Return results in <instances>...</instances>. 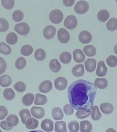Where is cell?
Masks as SVG:
<instances>
[{
  "label": "cell",
  "instance_id": "33",
  "mask_svg": "<svg viewBox=\"0 0 117 132\" xmlns=\"http://www.w3.org/2000/svg\"><path fill=\"white\" fill-rule=\"evenodd\" d=\"M91 112L92 110H79L76 111V116L78 119H84L88 117Z\"/></svg>",
  "mask_w": 117,
  "mask_h": 132
},
{
  "label": "cell",
  "instance_id": "52",
  "mask_svg": "<svg viewBox=\"0 0 117 132\" xmlns=\"http://www.w3.org/2000/svg\"><path fill=\"white\" fill-rule=\"evenodd\" d=\"M106 132H116V131L115 130V129H114L113 128H108L107 130H106Z\"/></svg>",
  "mask_w": 117,
  "mask_h": 132
},
{
  "label": "cell",
  "instance_id": "2",
  "mask_svg": "<svg viewBox=\"0 0 117 132\" xmlns=\"http://www.w3.org/2000/svg\"><path fill=\"white\" fill-rule=\"evenodd\" d=\"M63 18L64 15L63 12L59 9H54L49 13V20L54 24H58L61 23Z\"/></svg>",
  "mask_w": 117,
  "mask_h": 132
},
{
  "label": "cell",
  "instance_id": "51",
  "mask_svg": "<svg viewBox=\"0 0 117 132\" xmlns=\"http://www.w3.org/2000/svg\"><path fill=\"white\" fill-rule=\"evenodd\" d=\"M75 2V0H63V3L64 5L67 7H70L72 6Z\"/></svg>",
  "mask_w": 117,
  "mask_h": 132
},
{
  "label": "cell",
  "instance_id": "37",
  "mask_svg": "<svg viewBox=\"0 0 117 132\" xmlns=\"http://www.w3.org/2000/svg\"><path fill=\"white\" fill-rule=\"evenodd\" d=\"M56 132H67L66 123L64 121H58L55 123Z\"/></svg>",
  "mask_w": 117,
  "mask_h": 132
},
{
  "label": "cell",
  "instance_id": "41",
  "mask_svg": "<svg viewBox=\"0 0 117 132\" xmlns=\"http://www.w3.org/2000/svg\"><path fill=\"white\" fill-rule=\"evenodd\" d=\"M24 18V14L22 11L19 10L15 11L12 14L13 20L16 22H19Z\"/></svg>",
  "mask_w": 117,
  "mask_h": 132
},
{
  "label": "cell",
  "instance_id": "40",
  "mask_svg": "<svg viewBox=\"0 0 117 132\" xmlns=\"http://www.w3.org/2000/svg\"><path fill=\"white\" fill-rule=\"evenodd\" d=\"M26 64L27 62L24 58L19 57L16 59L15 62V67L17 69L22 70L25 68Z\"/></svg>",
  "mask_w": 117,
  "mask_h": 132
},
{
  "label": "cell",
  "instance_id": "11",
  "mask_svg": "<svg viewBox=\"0 0 117 132\" xmlns=\"http://www.w3.org/2000/svg\"><path fill=\"white\" fill-rule=\"evenodd\" d=\"M31 114L34 118L41 119L45 115V111L43 108L38 106H33L31 109Z\"/></svg>",
  "mask_w": 117,
  "mask_h": 132
},
{
  "label": "cell",
  "instance_id": "25",
  "mask_svg": "<svg viewBox=\"0 0 117 132\" xmlns=\"http://www.w3.org/2000/svg\"><path fill=\"white\" fill-rule=\"evenodd\" d=\"M12 82V79L10 76L5 74L0 77V85L3 87L9 86Z\"/></svg>",
  "mask_w": 117,
  "mask_h": 132
},
{
  "label": "cell",
  "instance_id": "13",
  "mask_svg": "<svg viewBox=\"0 0 117 132\" xmlns=\"http://www.w3.org/2000/svg\"><path fill=\"white\" fill-rule=\"evenodd\" d=\"M85 65L88 72H93L96 68L97 61L94 58H88L85 62Z\"/></svg>",
  "mask_w": 117,
  "mask_h": 132
},
{
  "label": "cell",
  "instance_id": "20",
  "mask_svg": "<svg viewBox=\"0 0 117 132\" xmlns=\"http://www.w3.org/2000/svg\"><path fill=\"white\" fill-rule=\"evenodd\" d=\"M52 116L53 119L56 121L60 120L64 118V114L60 107H55L52 111Z\"/></svg>",
  "mask_w": 117,
  "mask_h": 132
},
{
  "label": "cell",
  "instance_id": "57",
  "mask_svg": "<svg viewBox=\"0 0 117 132\" xmlns=\"http://www.w3.org/2000/svg\"><path fill=\"white\" fill-rule=\"evenodd\" d=\"M0 91H1V89H0Z\"/></svg>",
  "mask_w": 117,
  "mask_h": 132
},
{
  "label": "cell",
  "instance_id": "28",
  "mask_svg": "<svg viewBox=\"0 0 117 132\" xmlns=\"http://www.w3.org/2000/svg\"><path fill=\"white\" fill-rule=\"evenodd\" d=\"M95 85L99 89H104L107 86L108 82L105 78H97L95 80Z\"/></svg>",
  "mask_w": 117,
  "mask_h": 132
},
{
  "label": "cell",
  "instance_id": "8",
  "mask_svg": "<svg viewBox=\"0 0 117 132\" xmlns=\"http://www.w3.org/2000/svg\"><path fill=\"white\" fill-rule=\"evenodd\" d=\"M56 89L58 90H64L67 87L68 82L66 78L62 77H58L54 82Z\"/></svg>",
  "mask_w": 117,
  "mask_h": 132
},
{
  "label": "cell",
  "instance_id": "56",
  "mask_svg": "<svg viewBox=\"0 0 117 132\" xmlns=\"http://www.w3.org/2000/svg\"><path fill=\"white\" fill-rule=\"evenodd\" d=\"M116 2H117V1H116Z\"/></svg>",
  "mask_w": 117,
  "mask_h": 132
},
{
  "label": "cell",
  "instance_id": "42",
  "mask_svg": "<svg viewBox=\"0 0 117 132\" xmlns=\"http://www.w3.org/2000/svg\"><path fill=\"white\" fill-rule=\"evenodd\" d=\"M14 89L16 90L19 92L22 93L26 90V85L24 82L22 81H19L16 82L13 86Z\"/></svg>",
  "mask_w": 117,
  "mask_h": 132
},
{
  "label": "cell",
  "instance_id": "12",
  "mask_svg": "<svg viewBox=\"0 0 117 132\" xmlns=\"http://www.w3.org/2000/svg\"><path fill=\"white\" fill-rule=\"evenodd\" d=\"M107 73V68L105 66V62L103 61L98 62L97 68L96 71V74L97 76L103 77L106 75Z\"/></svg>",
  "mask_w": 117,
  "mask_h": 132
},
{
  "label": "cell",
  "instance_id": "21",
  "mask_svg": "<svg viewBox=\"0 0 117 132\" xmlns=\"http://www.w3.org/2000/svg\"><path fill=\"white\" fill-rule=\"evenodd\" d=\"M110 16L109 12L106 9H102L97 13V19L101 22H106Z\"/></svg>",
  "mask_w": 117,
  "mask_h": 132
},
{
  "label": "cell",
  "instance_id": "31",
  "mask_svg": "<svg viewBox=\"0 0 117 132\" xmlns=\"http://www.w3.org/2000/svg\"><path fill=\"white\" fill-rule=\"evenodd\" d=\"M18 37L14 32L9 33L6 37V42L11 45H14L17 42Z\"/></svg>",
  "mask_w": 117,
  "mask_h": 132
},
{
  "label": "cell",
  "instance_id": "53",
  "mask_svg": "<svg viewBox=\"0 0 117 132\" xmlns=\"http://www.w3.org/2000/svg\"><path fill=\"white\" fill-rule=\"evenodd\" d=\"M114 52L116 55H117V44L115 45L114 48Z\"/></svg>",
  "mask_w": 117,
  "mask_h": 132
},
{
  "label": "cell",
  "instance_id": "48",
  "mask_svg": "<svg viewBox=\"0 0 117 132\" xmlns=\"http://www.w3.org/2000/svg\"><path fill=\"white\" fill-rule=\"evenodd\" d=\"M7 68V65L5 60L0 57V75L5 72Z\"/></svg>",
  "mask_w": 117,
  "mask_h": 132
},
{
  "label": "cell",
  "instance_id": "5",
  "mask_svg": "<svg viewBox=\"0 0 117 132\" xmlns=\"http://www.w3.org/2000/svg\"><path fill=\"white\" fill-rule=\"evenodd\" d=\"M78 22L76 17L74 15H69L66 18L64 21L65 27L67 29L72 30L75 29L77 26Z\"/></svg>",
  "mask_w": 117,
  "mask_h": 132
},
{
  "label": "cell",
  "instance_id": "35",
  "mask_svg": "<svg viewBox=\"0 0 117 132\" xmlns=\"http://www.w3.org/2000/svg\"><path fill=\"white\" fill-rule=\"evenodd\" d=\"M107 28L109 31H115L117 29V19L112 18L109 20L106 25Z\"/></svg>",
  "mask_w": 117,
  "mask_h": 132
},
{
  "label": "cell",
  "instance_id": "32",
  "mask_svg": "<svg viewBox=\"0 0 117 132\" xmlns=\"http://www.w3.org/2000/svg\"><path fill=\"white\" fill-rule=\"evenodd\" d=\"M91 118L94 121H98L102 118V114L99 111L98 106L95 105L93 106L91 112Z\"/></svg>",
  "mask_w": 117,
  "mask_h": 132
},
{
  "label": "cell",
  "instance_id": "38",
  "mask_svg": "<svg viewBox=\"0 0 117 132\" xmlns=\"http://www.w3.org/2000/svg\"><path fill=\"white\" fill-rule=\"evenodd\" d=\"M21 53L23 55V56H28L31 55L33 53V47L30 45H23L22 47L21 48Z\"/></svg>",
  "mask_w": 117,
  "mask_h": 132
},
{
  "label": "cell",
  "instance_id": "44",
  "mask_svg": "<svg viewBox=\"0 0 117 132\" xmlns=\"http://www.w3.org/2000/svg\"><path fill=\"white\" fill-rule=\"evenodd\" d=\"M107 65L111 68H114L117 66V57L114 55H110L106 59Z\"/></svg>",
  "mask_w": 117,
  "mask_h": 132
},
{
  "label": "cell",
  "instance_id": "9",
  "mask_svg": "<svg viewBox=\"0 0 117 132\" xmlns=\"http://www.w3.org/2000/svg\"><path fill=\"white\" fill-rule=\"evenodd\" d=\"M78 38L82 43L88 44L92 40L93 37L90 32L86 30H83L79 34Z\"/></svg>",
  "mask_w": 117,
  "mask_h": 132
},
{
  "label": "cell",
  "instance_id": "18",
  "mask_svg": "<svg viewBox=\"0 0 117 132\" xmlns=\"http://www.w3.org/2000/svg\"><path fill=\"white\" fill-rule=\"evenodd\" d=\"M6 121L9 127L13 128L19 124V118L16 115L10 114L6 118Z\"/></svg>",
  "mask_w": 117,
  "mask_h": 132
},
{
  "label": "cell",
  "instance_id": "10",
  "mask_svg": "<svg viewBox=\"0 0 117 132\" xmlns=\"http://www.w3.org/2000/svg\"><path fill=\"white\" fill-rule=\"evenodd\" d=\"M53 87L51 81L49 80L43 81L39 85V91L43 93H47L51 90Z\"/></svg>",
  "mask_w": 117,
  "mask_h": 132
},
{
  "label": "cell",
  "instance_id": "46",
  "mask_svg": "<svg viewBox=\"0 0 117 132\" xmlns=\"http://www.w3.org/2000/svg\"><path fill=\"white\" fill-rule=\"evenodd\" d=\"M2 4L5 9L11 10L14 6L15 1L14 0H2Z\"/></svg>",
  "mask_w": 117,
  "mask_h": 132
},
{
  "label": "cell",
  "instance_id": "26",
  "mask_svg": "<svg viewBox=\"0 0 117 132\" xmlns=\"http://www.w3.org/2000/svg\"><path fill=\"white\" fill-rule=\"evenodd\" d=\"M83 52L86 56L92 57L96 54L97 50L93 45H86L83 48Z\"/></svg>",
  "mask_w": 117,
  "mask_h": 132
},
{
  "label": "cell",
  "instance_id": "34",
  "mask_svg": "<svg viewBox=\"0 0 117 132\" xmlns=\"http://www.w3.org/2000/svg\"><path fill=\"white\" fill-rule=\"evenodd\" d=\"M12 52V49L9 45L2 42L0 43V53L5 55H8Z\"/></svg>",
  "mask_w": 117,
  "mask_h": 132
},
{
  "label": "cell",
  "instance_id": "30",
  "mask_svg": "<svg viewBox=\"0 0 117 132\" xmlns=\"http://www.w3.org/2000/svg\"><path fill=\"white\" fill-rule=\"evenodd\" d=\"M20 116L21 121L23 124H25L27 120L29 118H31V114L29 110L27 109H23L21 110L19 113Z\"/></svg>",
  "mask_w": 117,
  "mask_h": 132
},
{
  "label": "cell",
  "instance_id": "47",
  "mask_svg": "<svg viewBox=\"0 0 117 132\" xmlns=\"http://www.w3.org/2000/svg\"><path fill=\"white\" fill-rule=\"evenodd\" d=\"M8 114V111L6 107L3 105L0 106V120L4 119Z\"/></svg>",
  "mask_w": 117,
  "mask_h": 132
},
{
  "label": "cell",
  "instance_id": "45",
  "mask_svg": "<svg viewBox=\"0 0 117 132\" xmlns=\"http://www.w3.org/2000/svg\"><path fill=\"white\" fill-rule=\"evenodd\" d=\"M9 25L8 21L3 18H0V32H4L8 30Z\"/></svg>",
  "mask_w": 117,
  "mask_h": 132
},
{
  "label": "cell",
  "instance_id": "29",
  "mask_svg": "<svg viewBox=\"0 0 117 132\" xmlns=\"http://www.w3.org/2000/svg\"><path fill=\"white\" fill-rule=\"evenodd\" d=\"M60 60L64 64H68L71 61V55L69 52H63L60 55Z\"/></svg>",
  "mask_w": 117,
  "mask_h": 132
},
{
  "label": "cell",
  "instance_id": "4",
  "mask_svg": "<svg viewBox=\"0 0 117 132\" xmlns=\"http://www.w3.org/2000/svg\"><path fill=\"white\" fill-rule=\"evenodd\" d=\"M14 30L21 35H26L30 31V28L28 23H21L15 25Z\"/></svg>",
  "mask_w": 117,
  "mask_h": 132
},
{
  "label": "cell",
  "instance_id": "24",
  "mask_svg": "<svg viewBox=\"0 0 117 132\" xmlns=\"http://www.w3.org/2000/svg\"><path fill=\"white\" fill-rule=\"evenodd\" d=\"M25 124L27 128L33 130L38 128L39 126V121L34 118H30L27 120Z\"/></svg>",
  "mask_w": 117,
  "mask_h": 132
},
{
  "label": "cell",
  "instance_id": "22",
  "mask_svg": "<svg viewBox=\"0 0 117 132\" xmlns=\"http://www.w3.org/2000/svg\"><path fill=\"white\" fill-rule=\"evenodd\" d=\"M49 68L53 72H58L61 70V66L58 60L56 59H53L49 62Z\"/></svg>",
  "mask_w": 117,
  "mask_h": 132
},
{
  "label": "cell",
  "instance_id": "49",
  "mask_svg": "<svg viewBox=\"0 0 117 132\" xmlns=\"http://www.w3.org/2000/svg\"><path fill=\"white\" fill-rule=\"evenodd\" d=\"M63 111L65 113L67 116L71 115L74 113L73 108L70 104H67L65 105L63 108Z\"/></svg>",
  "mask_w": 117,
  "mask_h": 132
},
{
  "label": "cell",
  "instance_id": "27",
  "mask_svg": "<svg viewBox=\"0 0 117 132\" xmlns=\"http://www.w3.org/2000/svg\"><path fill=\"white\" fill-rule=\"evenodd\" d=\"M47 102V98L45 95L39 93L36 94V99L34 101L35 105H44Z\"/></svg>",
  "mask_w": 117,
  "mask_h": 132
},
{
  "label": "cell",
  "instance_id": "19",
  "mask_svg": "<svg viewBox=\"0 0 117 132\" xmlns=\"http://www.w3.org/2000/svg\"><path fill=\"white\" fill-rule=\"evenodd\" d=\"M100 106L101 111L106 115H109L112 113L114 109V107L113 105L107 102L101 104Z\"/></svg>",
  "mask_w": 117,
  "mask_h": 132
},
{
  "label": "cell",
  "instance_id": "43",
  "mask_svg": "<svg viewBox=\"0 0 117 132\" xmlns=\"http://www.w3.org/2000/svg\"><path fill=\"white\" fill-rule=\"evenodd\" d=\"M79 128V123L76 121H72L68 124V129L70 132H78Z\"/></svg>",
  "mask_w": 117,
  "mask_h": 132
},
{
  "label": "cell",
  "instance_id": "17",
  "mask_svg": "<svg viewBox=\"0 0 117 132\" xmlns=\"http://www.w3.org/2000/svg\"><path fill=\"white\" fill-rule=\"evenodd\" d=\"M72 74L74 76L82 77L84 74V67L82 64H78L74 66L72 69Z\"/></svg>",
  "mask_w": 117,
  "mask_h": 132
},
{
  "label": "cell",
  "instance_id": "50",
  "mask_svg": "<svg viewBox=\"0 0 117 132\" xmlns=\"http://www.w3.org/2000/svg\"><path fill=\"white\" fill-rule=\"evenodd\" d=\"M0 127L2 128L3 129L6 131H9L12 129V128H11L8 126L6 121H3L0 122Z\"/></svg>",
  "mask_w": 117,
  "mask_h": 132
},
{
  "label": "cell",
  "instance_id": "3",
  "mask_svg": "<svg viewBox=\"0 0 117 132\" xmlns=\"http://www.w3.org/2000/svg\"><path fill=\"white\" fill-rule=\"evenodd\" d=\"M89 9L88 3L85 1H80L74 6V10L76 13L82 14L86 13Z\"/></svg>",
  "mask_w": 117,
  "mask_h": 132
},
{
  "label": "cell",
  "instance_id": "39",
  "mask_svg": "<svg viewBox=\"0 0 117 132\" xmlns=\"http://www.w3.org/2000/svg\"><path fill=\"white\" fill-rule=\"evenodd\" d=\"M46 52L43 49H38L35 51L34 57L39 61H42L46 57Z\"/></svg>",
  "mask_w": 117,
  "mask_h": 132
},
{
  "label": "cell",
  "instance_id": "14",
  "mask_svg": "<svg viewBox=\"0 0 117 132\" xmlns=\"http://www.w3.org/2000/svg\"><path fill=\"white\" fill-rule=\"evenodd\" d=\"M41 128L45 132L53 131V122L51 120L45 119L43 120L41 124Z\"/></svg>",
  "mask_w": 117,
  "mask_h": 132
},
{
  "label": "cell",
  "instance_id": "23",
  "mask_svg": "<svg viewBox=\"0 0 117 132\" xmlns=\"http://www.w3.org/2000/svg\"><path fill=\"white\" fill-rule=\"evenodd\" d=\"M80 131L81 132H91L93 125L88 121H82L80 122Z\"/></svg>",
  "mask_w": 117,
  "mask_h": 132
},
{
  "label": "cell",
  "instance_id": "36",
  "mask_svg": "<svg viewBox=\"0 0 117 132\" xmlns=\"http://www.w3.org/2000/svg\"><path fill=\"white\" fill-rule=\"evenodd\" d=\"M4 98L7 101H12L15 97V93L12 89H5L3 91Z\"/></svg>",
  "mask_w": 117,
  "mask_h": 132
},
{
  "label": "cell",
  "instance_id": "7",
  "mask_svg": "<svg viewBox=\"0 0 117 132\" xmlns=\"http://www.w3.org/2000/svg\"><path fill=\"white\" fill-rule=\"evenodd\" d=\"M56 29L52 25H48L43 30V35L45 39H51L56 35Z\"/></svg>",
  "mask_w": 117,
  "mask_h": 132
},
{
  "label": "cell",
  "instance_id": "55",
  "mask_svg": "<svg viewBox=\"0 0 117 132\" xmlns=\"http://www.w3.org/2000/svg\"><path fill=\"white\" fill-rule=\"evenodd\" d=\"M0 132H2V131L0 129Z\"/></svg>",
  "mask_w": 117,
  "mask_h": 132
},
{
  "label": "cell",
  "instance_id": "16",
  "mask_svg": "<svg viewBox=\"0 0 117 132\" xmlns=\"http://www.w3.org/2000/svg\"><path fill=\"white\" fill-rule=\"evenodd\" d=\"M34 99V95L32 93H28L23 96L22 101L23 105L29 106L32 105Z\"/></svg>",
  "mask_w": 117,
  "mask_h": 132
},
{
  "label": "cell",
  "instance_id": "6",
  "mask_svg": "<svg viewBox=\"0 0 117 132\" xmlns=\"http://www.w3.org/2000/svg\"><path fill=\"white\" fill-rule=\"evenodd\" d=\"M57 37L59 41L62 44L67 43L70 39V34L64 28H61L58 30Z\"/></svg>",
  "mask_w": 117,
  "mask_h": 132
},
{
  "label": "cell",
  "instance_id": "54",
  "mask_svg": "<svg viewBox=\"0 0 117 132\" xmlns=\"http://www.w3.org/2000/svg\"><path fill=\"white\" fill-rule=\"evenodd\" d=\"M29 132H44L43 131L41 130H34V131H31Z\"/></svg>",
  "mask_w": 117,
  "mask_h": 132
},
{
  "label": "cell",
  "instance_id": "15",
  "mask_svg": "<svg viewBox=\"0 0 117 132\" xmlns=\"http://www.w3.org/2000/svg\"><path fill=\"white\" fill-rule=\"evenodd\" d=\"M73 58L75 62L77 63H81L85 59V55L82 51L79 49L75 50L73 52Z\"/></svg>",
  "mask_w": 117,
  "mask_h": 132
},
{
  "label": "cell",
  "instance_id": "1",
  "mask_svg": "<svg viewBox=\"0 0 117 132\" xmlns=\"http://www.w3.org/2000/svg\"><path fill=\"white\" fill-rule=\"evenodd\" d=\"M97 87L88 81L80 79L70 85L68 89V96L70 105L74 109H92Z\"/></svg>",
  "mask_w": 117,
  "mask_h": 132
}]
</instances>
